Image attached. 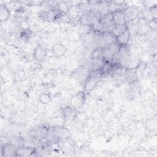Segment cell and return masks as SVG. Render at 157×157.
I'll use <instances>...</instances> for the list:
<instances>
[{
    "label": "cell",
    "instance_id": "cell-2",
    "mask_svg": "<svg viewBox=\"0 0 157 157\" xmlns=\"http://www.w3.org/2000/svg\"><path fill=\"white\" fill-rule=\"evenodd\" d=\"M103 72L101 68L93 69L88 75L84 84V91H90L92 90L100 82L102 76Z\"/></svg>",
    "mask_w": 157,
    "mask_h": 157
},
{
    "label": "cell",
    "instance_id": "cell-16",
    "mask_svg": "<svg viewBox=\"0 0 157 157\" xmlns=\"http://www.w3.org/2000/svg\"><path fill=\"white\" fill-rule=\"evenodd\" d=\"M126 78L129 83L134 82L137 78V74L136 72V68H131L126 70Z\"/></svg>",
    "mask_w": 157,
    "mask_h": 157
},
{
    "label": "cell",
    "instance_id": "cell-6",
    "mask_svg": "<svg viewBox=\"0 0 157 157\" xmlns=\"http://www.w3.org/2000/svg\"><path fill=\"white\" fill-rule=\"evenodd\" d=\"M112 23L113 26L125 25L127 21L122 10H115L111 14Z\"/></svg>",
    "mask_w": 157,
    "mask_h": 157
},
{
    "label": "cell",
    "instance_id": "cell-9",
    "mask_svg": "<svg viewBox=\"0 0 157 157\" xmlns=\"http://www.w3.org/2000/svg\"><path fill=\"white\" fill-rule=\"evenodd\" d=\"M130 38V32L127 29L124 31L120 33L115 36V42L119 46L126 45L129 40Z\"/></svg>",
    "mask_w": 157,
    "mask_h": 157
},
{
    "label": "cell",
    "instance_id": "cell-1",
    "mask_svg": "<svg viewBox=\"0 0 157 157\" xmlns=\"http://www.w3.org/2000/svg\"><path fill=\"white\" fill-rule=\"evenodd\" d=\"M71 134L70 131L64 127H53L49 128L46 136L48 142H56L61 140L69 139Z\"/></svg>",
    "mask_w": 157,
    "mask_h": 157
},
{
    "label": "cell",
    "instance_id": "cell-13",
    "mask_svg": "<svg viewBox=\"0 0 157 157\" xmlns=\"http://www.w3.org/2000/svg\"><path fill=\"white\" fill-rule=\"evenodd\" d=\"M34 150L30 147H23L17 148L16 151V156H33L34 153Z\"/></svg>",
    "mask_w": 157,
    "mask_h": 157
},
{
    "label": "cell",
    "instance_id": "cell-4",
    "mask_svg": "<svg viewBox=\"0 0 157 157\" xmlns=\"http://www.w3.org/2000/svg\"><path fill=\"white\" fill-rule=\"evenodd\" d=\"M114 42H115V36L110 31H103L98 37V47L104 48Z\"/></svg>",
    "mask_w": 157,
    "mask_h": 157
},
{
    "label": "cell",
    "instance_id": "cell-11",
    "mask_svg": "<svg viewBox=\"0 0 157 157\" xmlns=\"http://www.w3.org/2000/svg\"><path fill=\"white\" fill-rule=\"evenodd\" d=\"M46 50L41 45H37L34 50V58L38 61L42 60L46 55Z\"/></svg>",
    "mask_w": 157,
    "mask_h": 157
},
{
    "label": "cell",
    "instance_id": "cell-8",
    "mask_svg": "<svg viewBox=\"0 0 157 157\" xmlns=\"http://www.w3.org/2000/svg\"><path fill=\"white\" fill-rule=\"evenodd\" d=\"M62 114L64 119L66 121H71L75 117L77 114V109L71 105H67L63 109Z\"/></svg>",
    "mask_w": 157,
    "mask_h": 157
},
{
    "label": "cell",
    "instance_id": "cell-18",
    "mask_svg": "<svg viewBox=\"0 0 157 157\" xmlns=\"http://www.w3.org/2000/svg\"><path fill=\"white\" fill-rule=\"evenodd\" d=\"M51 101V96L48 93H42L39 96V101L42 104H48Z\"/></svg>",
    "mask_w": 157,
    "mask_h": 157
},
{
    "label": "cell",
    "instance_id": "cell-7",
    "mask_svg": "<svg viewBox=\"0 0 157 157\" xmlns=\"http://www.w3.org/2000/svg\"><path fill=\"white\" fill-rule=\"evenodd\" d=\"M98 18L93 13L86 12L83 13L79 18L80 23L83 25H94L98 22Z\"/></svg>",
    "mask_w": 157,
    "mask_h": 157
},
{
    "label": "cell",
    "instance_id": "cell-14",
    "mask_svg": "<svg viewBox=\"0 0 157 157\" xmlns=\"http://www.w3.org/2000/svg\"><path fill=\"white\" fill-rule=\"evenodd\" d=\"M72 6L69 1H59L56 4V9L60 12L64 13H68Z\"/></svg>",
    "mask_w": 157,
    "mask_h": 157
},
{
    "label": "cell",
    "instance_id": "cell-5",
    "mask_svg": "<svg viewBox=\"0 0 157 157\" xmlns=\"http://www.w3.org/2000/svg\"><path fill=\"white\" fill-rule=\"evenodd\" d=\"M86 99L85 91H80L74 95L70 101L71 105L75 109H80L84 104Z\"/></svg>",
    "mask_w": 157,
    "mask_h": 157
},
{
    "label": "cell",
    "instance_id": "cell-21",
    "mask_svg": "<svg viewBox=\"0 0 157 157\" xmlns=\"http://www.w3.org/2000/svg\"><path fill=\"white\" fill-rule=\"evenodd\" d=\"M21 36H23L25 39H28L30 37V32L28 30H25L21 33Z\"/></svg>",
    "mask_w": 157,
    "mask_h": 157
},
{
    "label": "cell",
    "instance_id": "cell-10",
    "mask_svg": "<svg viewBox=\"0 0 157 157\" xmlns=\"http://www.w3.org/2000/svg\"><path fill=\"white\" fill-rule=\"evenodd\" d=\"M17 148L12 144H6L1 147V156H16Z\"/></svg>",
    "mask_w": 157,
    "mask_h": 157
},
{
    "label": "cell",
    "instance_id": "cell-3",
    "mask_svg": "<svg viewBox=\"0 0 157 157\" xmlns=\"http://www.w3.org/2000/svg\"><path fill=\"white\" fill-rule=\"evenodd\" d=\"M119 45L114 42L102 48V56L105 62L110 63L113 61L118 50Z\"/></svg>",
    "mask_w": 157,
    "mask_h": 157
},
{
    "label": "cell",
    "instance_id": "cell-19",
    "mask_svg": "<svg viewBox=\"0 0 157 157\" xmlns=\"http://www.w3.org/2000/svg\"><path fill=\"white\" fill-rule=\"evenodd\" d=\"M147 127L150 130H153L156 129V123L155 119H150L147 122Z\"/></svg>",
    "mask_w": 157,
    "mask_h": 157
},
{
    "label": "cell",
    "instance_id": "cell-17",
    "mask_svg": "<svg viewBox=\"0 0 157 157\" xmlns=\"http://www.w3.org/2000/svg\"><path fill=\"white\" fill-rule=\"evenodd\" d=\"M10 12L9 9L3 4L1 5L0 7V20L1 21H4L7 20L10 17Z\"/></svg>",
    "mask_w": 157,
    "mask_h": 157
},
{
    "label": "cell",
    "instance_id": "cell-20",
    "mask_svg": "<svg viewBox=\"0 0 157 157\" xmlns=\"http://www.w3.org/2000/svg\"><path fill=\"white\" fill-rule=\"evenodd\" d=\"M149 26L151 29L156 30V18H153V19H151L149 22Z\"/></svg>",
    "mask_w": 157,
    "mask_h": 157
},
{
    "label": "cell",
    "instance_id": "cell-12",
    "mask_svg": "<svg viewBox=\"0 0 157 157\" xmlns=\"http://www.w3.org/2000/svg\"><path fill=\"white\" fill-rule=\"evenodd\" d=\"M66 47L61 44H56L52 47V52L56 57L63 56L66 52Z\"/></svg>",
    "mask_w": 157,
    "mask_h": 157
},
{
    "label": "cell",
    "instance_id": "cell-15",
    "mask_svg": "<svg viewBox=\"0 0 157 157\" xmlns=\"http://www.w3.org/2000/svg\"><path fill=\"white\" fill-rule=\"evenodd\" d=\"M123 12L126 21L131 20L132 19L135 18L138 15V12H137V10L132 7L128 8V9L123 10Z\"/></svg>",
    "mask_w": 157,
    "mask_h": 157
}]
</instances>
